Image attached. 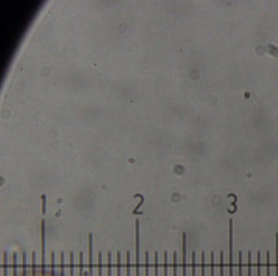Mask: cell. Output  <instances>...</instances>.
Returning a JSON list of instances; mask_svg holds the SVG:
<instances>
[{
    "mask_svg": "<svg viewBox=\"0 0 278 276\" xmlns=\"http://www.w3.org/2000/svg\"><path fill=\"white\" fill-rule=\"evenodd\" d=\"M41 248H42V265H41V276H46V226L45 220L41 221Z\"/></svg>",
    "mask_w": 278,
    "mask_h": 276,
    "instance_id": "6da1fadb",
    "label": "cell"
},
{
    "mask_svg": "<svg viewBox=\"0 0 278 276\" xmlns=\"http://www.w3.org/2000/svg\"><path fill=\"white\" fill-rule=\"evenodd\" d=\"M135 276H140V220H135Z\"/></svg>",
    "mask_w": 278,
    "mask_h": 276,
    "instance_id": "7a4b0ae2",
    "label": "cell"
},
{
    "mask_svg": "<svg viewBox=\"0 0 278 276\" xmlns=\"http://www.w3.org/2000/svg\"><path fill=\"white\" fill-rule=\"evenodd\" d=\"M232 219H229V276H233V240H232Z\"/></svg>",
    "mask_w": 278,
    "mask_h": 276,
    "instance_id": "3957f363",
    "label": "cell"
},
{
    "mask_svg": "<svg viewBox=\"0 0 278 276\" xmlns=\"http://www.w3.org/2000/svg\"><path fill=\"white\" fill-rule=\"evenodd\" d=\"M182 276H187V234H182Z\"/></svg>",
    "mask_w": 278,
    "mask_h": 276,
    "instance_id": "277c9868",
    "label": "cell"
},
{
    "mask_svg": "<svg viewBox=\"0 0 278 276\" xmlns=\"http://www.w3.org/2000/svg\"><path fill=\"white\" fill-rule=\"evenodd\" d=\"M89 272L93 276V235L89 234Z\"/></svg>",
    "mask_w": 278,
    "mask_h": 276,
    "instance_id": "5b68a950",
    "label": "cell"
},
{
    "mask_svg": "<svg viewBox=\"0 0 278 276\" xmlns=\"http://www.w3.org/2000/svg\"><path fill=\"white\" fill-rule=\"evenodd\" d=\"M8 252H3V276H8Z\"/></svg>",
    "mask_w": 278,
    "mask_h": 276,
    "instance_id": "8992f818",
    "label": "cell"
},
{
    "mask_svg": "<svg viewBox=\"0 0 278 276\" xmlns=\"http://www.w3.org/2000/svg\"><path fill=\"white\" fill-rule=\"evenodd\" d=\"M22 270H23V276H27V259H26V252H23L22 255Z\"/></svg>",
    "mask_w": 278,
    "mask_h": 276,
    "instance_id": "52a82bcc",
    "label": "cell"
},
{
    "mask_svg": "<svg viewBox=\"0 0 278 276\" xmlns=\"http://www.w3.org/2000/svg\"><path fill=\"white\" fill-rule=\"evenodd\" d=\"M31 264H32V266H31V274H32V276H36V274H37V260H36V252L35 251L32 252V260H31Z\"/></svg>",
    "mask_w": 278,
    "mask_h": 276,
    "instance_id": "ba28073f",
    "label": "cell"
},
{
    "mask_svg": "<svg viewBox=\"0 0 278 276\" xmlns=\"http://www.w3.org/2000/svg\"><path fill=\"white\" fill-rule=\"evenodd\" d=\"M13 271L14 276H18V263H17V253H13Z\"/></svg>",
    "mask_w": 278,
    "mask_h": 276,
    "instance_id": "9c48e42d",
    "label": "cell"
},
{
    "mask_svg": "<svg viewBox=\"0 0 278 276\" xmlns=\"http://www.w3.org/2000/svg\"><path fill=\"white\" fill-rule=\"evenodd\" d=\"M134 196H135V197H140V198H141V201H140V203H139V205H137V207L134 208V210H133V211H132V213H133V214H141V213H139V212H137V211H139V209L142 207V205H143V203H144V196L142 195V194H140V193L135 194Z\"/></svg>",
    "mask_w": 278,
    "mask_h": 276,
    "instance_id": "30bf717a",
    "label": "cell"
},
{
    "mask_svg": "<svg viewBox=\"0 0 278 276\" xmlns=\"http://www.w3.org/2000/svg\"><path fill=\"white\" fill-rule=\"evenodd\" d=\"M192 276H196V252H192Z\"/></svg>",
    "mask_w": 278,
    "mask_h": 276,
    "instance_id": "8fae6325",
    "label": "cell"
},
{
    "mask_svg": "<svg viewBox=\"0 0 278 276\" xmlns=\"http://www.w3.org/2000/svg\"><path fill=\"white\" fill-rule=\"evenodd\" d=\"M220 276H224V252H220Z\"/></svg>",
    "mask_w": 278,
    "mask_h": 276,
    "instance_id": "7c38bea8",
    "label": "cell"
},
{
    "mask_svg": "<svg viewBox=\"0 0 278 276\" xmlns=\"http://www.w3.org/2000/svg\"><path fill=\"white\" fill-rule=\"evenodd\" d=\"M117 276H121V252H117Z\"/></svg>",
    "mask_w": 278,
    "mask_h": 276,
    "instance_id": "4fadbf2b",
    "label": "cell"
},
{
    "mask_svg": "<svg viewBox=\"0 0 278 276\" xmlns=\"http://www.w3.org/2000/svg\"><path fill=\"white\" fill-rule=\"evenodd\" d=\"M149 269H150V265H149V252L146 251L145 252V276H149Z\"/></svg>",
    "mask_w": 278,
    "mask_h": 276,
    "instance_id": "5bb4252c",
    "label": "cell"
},
{
    "mask_svg": "<svg viewBox=\"0 0 278 276\" xmlns=\"http://www.w3.org/2000/svg\"><path fill=\"white\" fill-rule=\"evenodd\" d=\"M239 276H243V253L239 252Z\"/></svg>",
    "mask_w": 278,
    "mask_h": 276,
    "instance_id": "9a60e30c",
    "label": "cell"
},
{
    "mask_svg": "<svg viewBox=\"0 0 278 276\" xmlns=\"http://www.w3.org/2000/svg\"><path fill=\"white\" fill-rule=\"evenodd\" d=\"M65 253H60V276H65Z\"/></svg>",
    "mask_w": 278,
    "mask_h": 276,
    "instance_id": "2e32d148",
    "label": "cell"
},
{
    "mask_svg": "<svg viewBox=\"0 0 278 276\" xmlns=\"http://www.w3.org/2000/svg\"><path fill=\"white\" fill-rule=\"evenodd\" d=\"M107 276H112V252H107Z\"/></svg>",
    "mask_w": 278,
    "mask_h": 276,
    "instance_id": "e0dca14e",
    "label": "cell"
},
{
    "mask_svg": "<svg viewBox=\"0 0 278 276\" xmlns=\"http://www.w3.org/2000/svg\"><path fill=\"white\" fill-rule=\"evenodd\" d=\"M173 276H177V252L173 253Z\"/></svg>",
    "mask_w": 278,
    "mask_h": 276,
    "instance_id": "ac0fdd59",
    "label": "cell"
},
{
    "mask_svg": "<svg viewBox=\"0 0 278 276\" xmlns=\"http://www.w3.org/2000/svg\"><path fill=\"white\" fill-rule=\"evenodd\" d=\"M154 276H159V252L154 253Z\"/></svg>",
    "mask_w": 278,
    "mask_h": 276,
    "instance_id": "d6986e66",
    "label": "cell"
},
{
    "mask_svg": "<svg viewBox=\"0 0 278 276\" xmlns=\"http://www.w3.org/2000/svg\"><path fill=\"white\" fill-rule=\"evenodd\" d=\"M98 276H102V252L98 253Z\"/></svg>",
    "mask_w": 278,
    "mask_h": 276,
    "instance_id": "ffe728a7",
    "label": "cell"
},
{
    "mask_svg": "<svg viewBox=\"0 0 278 276\" xmlns=\"http://www.w3.org/2000/svg\"><path fill=\"white\" fill-rule=\"evenodd\" d=\"M248 276H252V254L248 252Z\"/></svg>",
    "mask_w": 278,
    "mask_h": 276,
    "instance_id": "44dd1931",
    "label": "cell"
},
{
    "mask_svg": "<svg viewBox=\"0 0 278 276\" xmlns=\"http://www.w3.org/2000/svg\"><path fill=\"white\" fill-rule=\"evenodd\" d=\"M70 276H74V253L70 252Z\"/></svg>",
    "mask_w": 278,
    "mask_h": 276,
    "instance_id": "7402d4cb",
    "label": "cell"
},
{
    "mask_svg": "<svg viewBox=\"0 0 278 276\" xmlns=\"http://www.w3.org/2000/svg\"><path fill=\"white\" fill-rule=\"evenodd\" d=\"M201 276H205V253H201Z\"/></svg>",
    "mask_w": 278,
    "mask_h": 276,
    "instance_id": "603a6c76",
    "label": "cell"
},
{
    "mask_svg": "<svg viewBox=\"0 0 278 276\" xmlns=\"http://www.w3.org/2000/svg\"><path fill=\"white\" fill-rule=\"evenodd\" d=\"M164 276H168V253L164 254Z\"/></svg>",
    "mask_w": 278,
    "mask_h": 276,
    "instance_id": "cb8c5ba5",
    "label": "cell"
},
{
    "mask_svg": "<svg viewBox=\"0 0 278 276\" xmlns=\"http://www.w3.org/2000/svg\"><path fill=\"white\" fill-rule=\"evenodd\" d=\"M127 262H126V276H130V252L127 251L126 253Z\"/></svg>",
    "mask_w": 278,
    "mask_h": 276,
    "instance_id": "d4e9b609",
    "label": "cell"
},
{
    "mask_svg": "<svg viewBox=\"0 0 278 276\" xmlns=\"http://www.w3.org/2000/svg\"><path fill=\"white\" fill-rule=\"evenodd\" d=\"M55 253H51V276H55Z\"/></svg>",
    "mask_w": 278,
    "mask_h": 276,
    "instance_id": "484cf974",
    "label": "cell"
},
{
    "mask_svg": "<svg viewBox=\"0 0 278 276\" xmlns=\"http://www.w3.org/2000/svg\"><path fill=\"white\" fill-rule=\"evenodd\" d=\"M79 276H83V252H79Z\"/></svg>",
    "mask_w": 278,
    "mask_h": 276,
    "instance_id": "4316f807",
    "label": "cell"
},
{
    "mask_svg": "<svg viewBox=\"0 0 278 276\" xmlns=\"http://www.w3.org/2000/svg\"><path fill=\"white\" fill-rule=\"evenodd\" d=\"M211 276H215V253L211 252Z\"/></svg>",
    "mask_w": 278,
    "mask_h": 276,
    "instance_id": "83f0119b",
    "label": "cell"
},
{
    "mask_svg": "<svg viewBox=\"0 0 278 276\" xmlns=\"http://www.w3.org/2000/svg\"><path fill=\"white\" fill-rule=\"evenodd\" d=\"M261 251L257 252V276H261Z\"/></svg>",
    "mask_w": 278,
    "mask_h": 276,
    "instance_id": "f1b7e54d",
    "label": "cell"
},
{
    "mask_svg": "<svg viewBox=\"0 0 278 276\" xmlns=\"http://www.w3.org/2000/svg\"><path fill=\"white\" fill-rule=\"evenodd\" d=\"M42 213L46 214V195L43 194L42 195Z\"/></svg>",
    "mask_w": 278,
    "mask_h": 276,
    "instance_id": "f546056e",
    "label": "cell"
},
{
    "mask_svg": "<svg viewBox=\"0 0 278 276\" xmlns=\"http://www.w3.org/2000/svg\"><path fill=\"white\" fill-rule=\"evenodd\" d=\"M267 276H270V252H267Z\"/></svg>",
    "mask_w": 278,
    "mask_h": 276,
    "instance_id": "4dcf8cb0",
    "label": "cell"
},
{
    "mask_svg": "<svg viewBox=\"0 0 278 276\" xmlns=\"http://www.w3.org/2000/svg\"><path fill=\"white\" fill-rule=\"evenodd\" d=\"M276 276H278V232H276Z\"/></svg>",
    "mask_w": 278,
    "mask_h": 276,
    "instance_id": "1f68e13d",
    "label": "cell"
}]
</instances>
